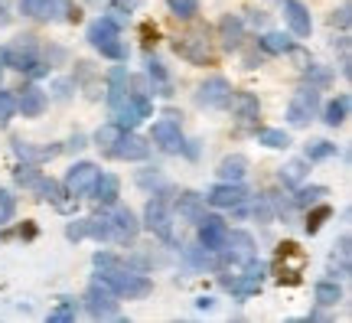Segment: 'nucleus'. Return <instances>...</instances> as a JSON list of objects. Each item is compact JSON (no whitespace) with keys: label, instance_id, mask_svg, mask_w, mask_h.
<instances>
[{"label":"nucleus","instance_id":"473e14b6","mask_svg":"<svg viewBox=\"0 0 352 323\" xmlns=\"http://www.w3.org/2000/svg\"><path fill=\"white\" fill-rule=\"evenodd\" d=\"M323 196H327V187H303V189H297L294 206H314V202H320Z\"/></svg>","mask_w":352,"mask_h":323},{"label":"nucleus","instance_id":"72a5a7b5","mask_svg":"<svg viewBox=\"0 0 352 323\" xmlns=\"http://www.w3.org/2000/svg\"><path fill=\"white\" fill-rule=\"evenodd\" d=\"M333 154H336V144H329V140H316V144L307 147V160H327V157H333Z\"/></svg>","mask_w":352,"mask_h":323},{"label":"nucleus","instance_id":"4468645a","mask_svg":"<svg viewBox=\"0 0 352 323\" xmlns=\"http://www.w3.org/2000/svg\"><path fill=\"white\" fill-rule=\"evenodd\" d=\"M196 225H199V245H202V249H209V251H219V249H222L226 232H228L226 219H219V216H202Z\"/></svg>","mask_w":352,"mask_h":323},{"label":"nucleus","instance_id":"4c0bfd02","mask_svg":"<svg viewBox=\"0 0 352 323\" xmlns=\"http://www.w3.org/2000/svg\"><path fill=\"white\" fill-rule=\"evenodd\" d=\"M13 112H16V98H10L7 92H0V127L7 125V121H10Z\"/></svg>","mask_w":352,"mask_h":323},{"label":"nucleus","instance_id":"aec40b11","mask_svg":"<svg viewBox=\"0 0 352 323\" xmlns=\"http://www.w3.org/2000/svg\"><path fill=\"white\" fill-rule=\"evenodd\" d=\"M228 105L235 108V118H239L241 125H252V121H258L261 105H258V98H254V95H248V92H239V95H232V101H228Z\"/></svg>","mask_w":352,"mask_h":323},{"label":"nucleus","instance_id":"9d476101","mask_svg":"<svg viewBox=\"0 0 352 323\" xmlns=\"http://www.w3.org/2000/svg\"><path fill=\"white\" fill-rule=\"evenodd\" d=\"M111 157H118V160H147L151 157V144L144 137H138L134 131H121V137L114 140L111 147Z\"/></svg>","mask_w":352,"mask_h":323},{"label":"nucleus","instance_id":"7ed1b4c3","mask_svg":"<svg viewBox=\"0 0 352 323\" xmlns=\"http://www.w3.org/2000/svg\"><path fill=\"white\" fill-rule=\"evenodd\" d=\"M3 65H10L16 72L46 75V65H43V59L36 56V46H33L30 37H23L16 46H7V50H3Z\"/></svg>","mask_w":352,"mask_h":323},{"label":"nucleus","instance_id":"a878e982","mask_svg":"<svg viewBox=\"0 0 352 323\" xmlns=\"http://www.w3.org/2000/svg\"><path fill=\"white\" fill-rule=\"evenodd\" d=\"M346 114H349V98L346 95H340V98H333L327 105V114H323V121H327L329 127H336L346 121Z\"/></svg>","mask_w":352,"mask_h":323},{"label":"nucleus","instance_id":"9b49d317","mask_svg":"<svg viewBox=\"0 0 352 323\" xmlns=\"http://www.w3.org/2000/svg\"><path fill=\"white\" fill-rule=\"evenodd\" d=\"M196 101L206 105V108H226L228 101H232V85H228L226 79H209V82H202L199 92H196Z\"/></svg>","mask_w":352,"mask_h":323},{"label":"nucleus","instance_id":"a211bd4d","mask_svg":"<svg viewBox=\"0 0 352 323\" xmlns=\"http://www.w3.org/2000/svg\"><path fill=\"white\" fill-rule=\"evenodd\" d=\"M176 212H179V219H186V222H199L202 216H206V199H202L199 193H179Z\"/></svg>","mask_w":352,"mask_h":323},{"label":"nucleus","instance_id":"37998d69","mask_svg":"<svg viewBox=\"0 0 352 323\" xmlns=\"http://www.w3.org/2000/svg\"><path fill=\"white\" fill-rule=\"evenodd\" d=\"M0 65H3V50H0Z\"/></svg>","mask_w":352,"mask_h":323},{"label":"nucleus","instance_id":"ea45409f","mask_svg":"<svg viewBox=\"0 0 352 323\" xmlns=\"http://www.w3.org/2000/svg\"><path fill=\"white\" fill-rule=\"evenodd\" d=\"M36 180H39V174L33 170V167H16V183H23V187H36Z\"/></svg>","mask_w":352,"mask_h":323},{"label":"nucleus","instance_id":"1a4fd4ad","mask_svg":"<svg viewBox=\"0 0 352 323\" xmlns=\"http://www.w3.org/2000/svg\"><path fill=\"white\" fill-rule=\"evenodd\" d=\"M219 255L232 264H245L248 258H254V242L248 232H226V242H222V249Z\"/></svg>","mask_w":352,"mask_h":323},{"label":"nucleus","instance_id":"423d86ee","mask_svg":"<svg viewBox=\"0 0 352 323\" xmlns=\"http://www.w3.org/2000/svg\"><path fill=\"white\" fill-rule=\"evenodd\" d=\"M316 105H320V92L314 85L310 88H300L287 105V121L294 127H307L310 125V118L316 114Z\"/></svg>","mask_w":352,"mask_h":323},{"label":"nucleus","instance_id":"c756f323","mask_svg":"<svg viewBox=\"0 0 352 323\" xmlns=\"http://www.w3.org/2000/svg\"><path fill=\"white\" fill-rule=\"evenodd\" d=\"M261 50L271 52V56H280V52H290V39L284 33H267L261 39Z\"/></svg>","mask_w":352,"mask_h":323},{"label":"nucleus","instance_id":"2eb2a0df","mask_svg":"<svg viewBox=\"0 0 352 323\" xmlns=\"http://www.w3.org/2000/svg\"><path fill=\"white\" fill-rule=\"evenodd\" d=\"M245 196H248V193H245L239 183H219V187L209 189V196L206 199H209L212 206H219V209H232V206H241Z\"/></svg>","mask_w":352,"mask_h":323},{"label":"nucleus","instance_id":"7c9ffc66","mask_svg":"<svg viewBox=\"0 0 352 323\" xmlns=\"http://www.w3.org/2000/svg\"><path fill=\"white\" fill-rule=\"evenodd\" d=\"M303 174H307V163L294 160V163H287V167L280 170V183H284V187H297V183L303 180Z\"/></svg>","mask_w":352,"mask_h":323},{"label":"nucleus","instance_id":"f8f14e48","mask_svg":"<svg viewBox=\"0 0 352 323\" xmlns=\"http://www.w3.org/2000/svg\"><path fill=\"white\" fill-rule=\"evenodd\" d=\"M108 222H111V242H121V245H127V242H134V238H138V229H140L138 216H134L131 209H124V206H118Z\"/></svg>","mask_w":352,"mask_h":323},{"label":"nucleus","instance_id":"4be33fe9","mask_svg":"<svg viewBox=\"0 0 352 323\" xmlns=\"http://www.w3.org/2000/svg\"><path fill=\"white\" fill-rule=\"evenodd\" d=\"M245 170H248V160H245L241 154H235V157H226V160L219 163V176H222L226 183H239L241 176H245Z\"/></svg>","mask_w":352,"mask_h":323},{"label":"nucleus","instance_id":"20e7f679","mask_svg":"<svg viewBox=\"0 0 352 323\" xmlns=\"http://www.w3.org/2000/svg\"><path fill=\"white\" fill-rule=\"evenodd\" d=\"M85 307L95 320H108V317H118V294L111 287L104 284L101 278H95L88 284V294H85Z\"/></svg>","mask_w":352,"mask_h":323},{"label":"nucleus","instance_id":"a19ab883","mask_svg":"<svg viewBox=\"0 0 352 323\" xmlns=\"http://www.w3.org/2000/svg\"><path fill=\"white\" fill-rule=\"evenodd\" d=\"M333 26H342V30L349 26V7H340V10L333 13Z\"/></svg>","mask_w":352,"mask_h":323},{"label":"nucleus","instance_id":"cd10ccee","mask_svg":"<svg viewBox=\"0 0 352 323\" xmlns=\"http://www.w3.org/2000/svg\"><path fill=\"white\" fill-rule=\"evenodd\" d=\"M147 75H151V82H157V95H170V75L164 72V65L157 63V59H147Z\"/></svg>","mask_w":352,"mask_h":323},{"label":"nucleus","instance_id":"6ab92c4d","mask_svg":"<svg viewBox=\"0 0 352 323\" xmlns=\"http://www.w3.org/2000/svg\"><path fill=\"white\" fill-rule=\"evenodd\" d=\"M91 196L98 199L101 206H114V202H118V196H121V183H118V176L98 174L95 187H91Z\"/></svg>","mask_w":352,"mask_h":323},{"label":"nucleus","instance_id":"c85d7f7f","mask_svg":"<svg viewBox=\"0 0 352 323\" xmlns=\"http://www.w3.org/2000/svg\"><path fill=\"white\" fill-rule=\"evenodd\" d=\"M258 140H261L264 147H274V150H287L290 147V137L284 134V131H277V127H264L261 134H258Z\"/></svg>","mask_w":352,"mask_h":323},{"label":"nucleus","instance_id":"6e6552de","mask_svg":"<svg viewBox=\"0 0 352 323\" xmlns=\"http://www.w3.org/2000/svg\"><path fill=\"white\" fill-rule=\"evenodd\" d=\"M98 167L95 163H76L72 170H69V176H65V196H72V199H78V196H88L91 193V187H95V180H98Z\"/></svg>","mask_w":352,"mask_h":323},{"label":"nucleus","instance_id":"2f4dec72","mask_svg":"<svg viewBox=\"0 0 352 323\" xmlns=\"http://www.w3.org/2000/svg\"><path fill=\"white\" fill-rule=\"evenodd\" d=\"M121 137V127L118 125H104V127H98V134H95V144H98L104 154H111V147H114V140Z\"/></svg>","mask_w":352,"mask_h":323},{"label":"nucleus","instance_id":"412c9836","mask_svg":"<svg viewBox=\"0 0 352 323\" xmlns=\"http://www.w3.org/2000/svg\"><path fill=\"white\" fill-rule=\"evenodd\" d=\"M20 10L33 20H56L59 10H56V0H20Z\"/></svg>","mask_w":352,"mask_h":323},{"label":"nucleus","instance_id":"bb28decb","mask_svg":"<svg viewBox=\"0 0 352 323\" xmlns=\"http://www.w3.org/2000/svg\"><path fill=\"white\" fill-rule=\"evenodd\" d=\"M342 300V291L336 281H320L316 284V304L320 307H333V304H340Z\"/></svg>","mask_w":352,"mask_h":323},{"label":"nucleus","instance_id":"c9c22d12","mask_svg":"<svg viewBox=\"0 0 352 323\" xmlns=\"http://www.w3.org/2000/svg\"><path fill=\"white\" fill-rule=\"evenodd\" d=\"M170 3V10L176 13V17H183V20H189L192 13H196V7H199V0H166Z\"/></svg>","mask_w":352,"mask_h":323},{"label":"nucleus","instance_id":"dca6fc26","mask_svg":"<svg viewBox=\"0 0 352 323\" xmlns=\"http://www.w3.org/2000/svg\"><path fill=\"white\" fill-rule=\"evenodd\" d=\"M284 17H287L290 30L297 33V37H310V30H314V20H310V10L297 3V0H287L284 3Z\"/></svg>","mask_w":352,"mask_h":323},{"label":"nucleus","instance_id":"5701e85b","mask_svg":"<svg viewBox=\"0 0 352 323\" xmlns=\"http://www.w3.org/2000/svg\"><path fill=\"white\" fill-rule=\"evenodd\" d=\"M222 287L232 291V294H239V298H248V294H258L261 281H254L248 274H239V278H226V274H222Z\"/></svg>","mask_w":352,"mask_h":323},{"label":"nucleus","instance_id":"f3484780","mask_svg":"<svg viewBox=\"0 0 352 323\" xmlns=\"http://www.w3.org/2000/svg\"><path fill=\"white\" fill-rule=\"evenodd\" d=\"M16 108L23 112V118H36V114L46 112V92H39L36 85L20 88V98H16Z\"/></svg>","mask_w":352,"mask_h":323},{"label":"nucleus","instance_id":"79ce46f5","mask_svg":"<svg viewBox=\"0 0 352 323\" xmlns=\"http://www.w3.org/2000/svg\"><path fill=\"white\" fill-rule=\"evenodd\" d=\"M56 10H59V17H65V20L76 17V13H72V0H56Z\"/></svg>","mask_w":352,"mask_h":323},{"label":"nucleus","instance_id":"f03ea898","mask_svg":"<svg viewBox=\"0 0 352 323\" xmlns=\"http://www.w3.org/2000/svg\"><path fill=\"white\" fill-rule=\"evenodd\" d=\"M88 43L101 56H108V59H127V46L121 43L118 23H114L111 17H101V20H95V23L88 26Z\"/></svg>","mask_w":352,"mask_h":323},{"label":"nucleus","instance_id":"58836bf2","mask_svg":"<svg viewBox=\"0 0 352 323\" xmlns=\"http://www.w3.org/2000/svg\"><path fill=\"white\" fill-rule=\"evenodd\" d=\"M329 206H320V209L314 212V216H310V222H307V232H310V236H314V232H320V225H323V219H329Z\"/></svg>","mask_w":352,"mask_h":323},{"label":"nucleus","instance_id":"0eeeda50","mask_svg":"<svg viewBox=\"0 0 352 323\" xmlns=\"http://www.w3.org/2000/svg\"><path fill=\"white\" fill-rule=\"evenodd\" d=\"M144 222L153 236H160L164 242H173V216H170V206H166L164 196H153L147 202V212H144Z\"/></svg>","mask_w":352,"mask_h":323},{"label":"nucleus","instance_id":"ddd939ff","mask_svg":"<svg viewBox=\"0 0 352 323\" xmlns=\"http://www.w3.org/2000/svg\"><path fill=\"white\" fill-rule=\"evenodd\" d=\"M151 137L166 154H179V150H183V131H179V121H173V118H160V121L153 125Z\"/></svg>","mask_w":352,"mask_h":323},{"label":"nucleus","instance_id":"b1692460","mask_svg":"<svg viewBox=\"0 0 352 323\" xmlns=\"http://www.w3.org/2000/svg\"><path fill=\"white\" fill-rule=\"evenodd\" d=\"M219 30H222V46H226V50H239L241 46V30H245L239 17H226V20L219 23Z\"/></svg>","mask_w":352,"mask_h":323},{"label":"nucleus","instance_id":"e433bc0d","mask_svg":"<svg viewBox=\"0 0 352 323\" xmlns=\"http://www.w3.org/2000/svg\"><path fill=\"white\" fill-rule=\"evenodd\" d=\"M13 212H16V199H13L7 189H0V222L13 219Z\"/></svg>","mask_w":352,"mask_h":323},{"label":"nucleus","instance_id":"f704fd0d","mask_svg":"<svg viewBox=\"0 0 352 323\" xmlns=\"http://www.w3.org/2000/svg\"><path fill=\"white\" fill-rule=\"evenodd\" d=\"M76 320V300H63V307H56L50 313V323H69Z\"/></svg>","mask_w":352,"mask_h":323},{"label":"nucleus","instance_id":"393cba45","mask_svg":"<svg viewBox=\"0 0 352 323\" xmlns=\"http://www.w3.org/2000/svg\"><path fill=\"white\" fill-rule=\"evenodd\" d=\"M33 189H36V193H39L43 199H50V202L56 206V209H65V199H63L65 189L59 187L56 180H46V176H39V180H36V187H33Z\"/></svg>","mask_w":352,"mask_h":323},{"label":"nucleus","instance_id":"f257e3e1","mask_svg":"<svg viewBox=\"0 0 352 323\" xmlns=\"http://www.w3.org/2000/svg\"><path fill=\"white\" fill-rule=\"evenodd\" d=\"M98 278L104 281V284L111 287L118 298H127V300H134V298H147L153 291L151 284V278H144V274H134L127 264H118V268H108V271H98Z\"/></svg>","mask_w":352,"mask_h":323},{"label":"nucleus","instance_id":"39448f33","mask_svg":"<svg viewBox=\"0 0 352 323\" xmlns=\"http://www.w3.org/2000/svg\"><path fill=\"white\" fill-rule=\"evenodd\" d=\"M176 52H179L183 59H189V63L206 65L209 59H212L209 33H206V30H192V33H186V37H179L176 39Z\"/></svg>","mask_w":352,"mask_h":323},{"label":"nucleus","instance_id":"c03bdc74","mask_svg":"<svg viewBox=\"0 0 352 323\" xmlns=\"http://www.w3.org/2000/svg\"><path fill=\"white\" fill-rule=\"evenodd\" d=\"M0 69H3V65H0Z\"/></svg>","mask_w":352,"mask_h":323}]
</instances>
